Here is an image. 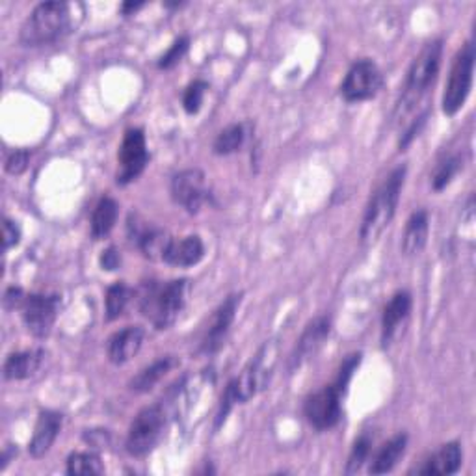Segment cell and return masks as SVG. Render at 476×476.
<instances>
[{
	"label": "cell",
	"mask_w": 476,
	"mask_h": 476,
	"mask_svg": "<svg viewBox=\"0 0 476 476\" xmlns=\"http://www.w3.org/2000/svg\"><path fill=\"white\" fill-rule=\"evenodd\" d=\"M67 474L71 476H90V474H103L104 467L101 458L94 452H73L67 458Z\"/></svg>",
	"instance_id": "cell-28"
},
{
	"label": "cell",
	"mask_w": 476,
	"mask_h": 476,
	"mask_svg": "<svg viewBox=\"0 0 476 476\" xmlns=\"http://www.w3.org/2000/svg\"><path fill=\"white\" fill-rule=\"evenodd\" d=\"M129 231L133 241L136 243V246L140 248V252L144 253V257L154 261V259H161L164 257L170 243L174 238L164 231V229H158V227H151V225H144L138 222V218L134 216V223L133 220L129 222Z\"/></svg>",
	"instance_id": "cell-16"
},
{
	"label": "cell",
	"mask_w": 476,
	"mask_h": 476,
	"mask_svg": "<svg viewBox=\"0 0 476 476\" xmlns=\"http://www.w3.org/2000/svg\"><path fill=\"white\" fill-rule=\"evenodd\" d=\"M145 339V332L140 326H127L122 332H115L106 344L108 360L114 365H125L140 352Z\"/></svg>",
	"instance_id": "cell-18"
},
{
	"label": "cell",
	"mask_w": 476,
	"mask_h": 476,
	"mask_svg": "<svg viewBox=\"0 0 476 476\" xmlns=\"http://www.w3.org/2000/svg\"><path fill=\"white\" fill-rule=\"evenodd\" d=\"M205 257V244L197 234L184 236L183 241H172L163 261L172 266L190 268Z\"/></svg>",
	"instance_id": "cell-19"
},
{
	"label": "cell",
	"mask_w": 476,
	"mask_h": 476,
	"mask_svg": "<svg viewBox=\"0 0 476 476\" xmlns=\"http://www.w3.org/2000/svg\"><path fill=\"white\" fill-rule=\"evenodd\" d=\"M133 291L124 283V282H117L114 285L108 287L106 291V298H104V307H106V319L108 321H115L122 316L131 302Z\"/></svg>",
	"instance_id": "cell-26"
},
{
	"label": "cell",
	"mask_w": 476,
	"mask_h": 476,
	"mask_svg": "<svg viewBox=\"0 0 476 476\" xmlns=\"http://www.w3.org/2000/svg\"><path fill=\"white\" fill-rule=\"evenodd\" d=\"M408 447V435L406 433H396L394 438H391L372 458L369 472L371 474H387L391 472L396 463L401 461Z\"/></svg>",
	"instance_id": "cell-22"
},
{
	"label": "cell",
	"mask_w": 476,
	"mask_h": 476,
	"mask_svg": "<svg viewBox=\"0 0 476 476\" xmlns=\"http://www.w3.org/2000/svg\"><path fill=\"white\" fill-rule=\"evenodd\" d=\"M3 241H5V252L15 248L21 243V229L10 218H5L3 223Z\"/></svg>",
	"instance_id": "cell-34"
},
{
	"label": "cell",
	"mask_w": 476,
	"mask_h": 476,
	"mask_svg": "<svg viewBox=\"0 0 476 476\" xmlns=\"http://www.w3.org/2000/svg\"><path fill=\"white\" fill-rule=\"evenodd\" d=\"M166 410L163 404L144 408L133 421L127 433V452L134 458L147 456L161 441L166 428Z\"/></svg>",
	"instance_id": "cell-6"
},
{
	"label": "cell",
	"mask_w": 476,
	"mask_h": 476,
	"mask_svg": "<svg viewBox=\"0 0 476 476\" xmlns=\"http://www.w3.org/2000/svg\"><path fill=\"white\" fill-rule=\"evenodd\" d=\"M209 90V84L205 81H193L186 92H184V97H183V106L186 110V114L193 115L202 110V104H203V99H205V94Z\"/></svg>",
	"instance_id": "cell-31"
},
{
	"label": "cell",
	"mask_w": 476,
	"mask_h": 476,
	"mask_svg": "<svg viewBox=\"0 0 476 476\" xmlns=\"http://www.w3.org/2000/svg\"><path fill=\"white\" fill-rule=\"evenodd\" d=\"M330 333H332V321L328 319V316H316L314 321H311L296 342V348L291 355L289 371L293 372L300 369L305 362L311 360V357L319 353V350L328 341Z\"/></svg>",
	"instance_id": "cell-14"
},
{
	"label": "cell",
	"mask_w": 476,
	"mask_h": 476,
	"mask_svg": "<svg viewBox=\"0 0 476 476\" xmlns=\"http://www.w3.org/2000/svg\"><path fill=\"white\" fill-rule=\"evenodd\" d=\"M463 461V452L460 443L452 441L443 445L431 458L424 461L421 469H417V474L424 476H449L460 471Z\"/></svg>",
	"instance_id": "cell-20"
},
{
	"label": "cell",
	"mask_w": 476,
	"mask_h": 476,
	"mask_svg": "<svg viewBox=\"0 0 476 476\" xmlns=\"http://www.w3.org/2000/svg\"><path fill=\"white\" fill-rule=\"evenodd\" d=\"M474 45L472 42H467L461 51L456 55L454 64L451 67V74H449V81L445 84V94H443V114L452 117L456 115L472 88V73H474Z\"/></svg>",
	"instance_id": "cell-7"
},
{
	"label": "cell",
	"mask_w": 476,
	"mask_h": 476,
	"mask_svg": "<svg viewBox=\"0 0 476 476\" xmlns=\"http://www.w3.org/2000/svg\"><path fill=\"white\" fill-rule=\"evenodd\" d=\"M119 207L117 202L112 200L110 195H104L99 200L94 214H92V236L94 241H103L104 236L110 234L117 222Z\"/></svg>",
	"instance_id": "cell-24"
},
{
	"label": "cell",
	"mask_w": 476,
	"mask_h": 476,
	"mask_svg": "<svg viewBox=\"0 0 476 476\" xmlns=\"http://www.w3.org/2000/svg\"><path fill=\"white\" fill-rule=\"evenodd\" d=\"M149 163V153L145 144V134L142 129H129L124 136L122 147L117 153V184H129L136 181Z\"/></svg>",
	"instance_id": "cell-10"
},
{
	"label": "cell",
	"mask_w": 476,
	"mask_h": 476,
	"mask_svg": "<svg viewBox=\"0 0 476 476\" xmlns=\"http://www.w3.org/2000/svg\"><path fill=\"white\" fill-rule=\"evenodd\" d=\"M428 229H430V218L426 211H415L404 229L402 236V252L404 255H419L428 241Z\"/></svg>",
	"instance_id": "cell-23"
},
{
	"label": "cell",
	"mask_w": 476,
	"mask_h": 476,
	"mask_svg": "<svg viewBox=\"0 0 476 476\" xmlns=\"http://www.w3.org/2000/svg\"><path fill=\"white\" fill-rule=\"evenodd\" d=\"M412 305H413V300L408 291L394 293L389 303L385 305L383 316H382V346L383 348H387L392 342L401 326L408 321V316L412 312Z\"/></svg>",
	"instance_id": "cell-17"
},
{
	"label": "cell",
	"mask_w": 476,
	"mask_h": 476,
	"mask_svg": "<svg viewBox=\"0 0 476 476\" xmlns=\"http://www.w3.org/2000/svg\"><path fill=\"white\" fill-rule=\"evenodd\" d=\"M99 263H101V268L106 270V272H114L115 268H119V264H122V255H119V252L110 246L106 248L101 257H99Z\"/></svg>",
	"instance_id": "cell-36"
},
{
	"label": "cell",
	"mask_w": 476,
	"mask_h": 476,
	"mask_svg": "<svg viewBox=\"0 0 476 476\" xmlns=\"http://www.w3.org/2000/svg\"><path fill=\"white\" fill-rule=\"evenodd\" d=\"M28 163H30V151L26 149H15L12 151L8 156H6V172L10 175H21L26 172L28 168Z\"/></svg>",
	"instance_id": "cell-33"
},
{
	"label": "cell",
	"mask_w": 476,
	"mask_h": 476,
	"mask_svg": "<svg viewBox=\"0 0 476 476\" xmlns=\"http://www.w3.org/2000/svg\"><path fill=\"white\" fill-rule=\"evenodd\" d=\"M25 300H26V296H25L21 287H10L5 293V309L6 311H14L17 307H23Z\"/></svg>",
	"instance_id": "cell-37"
},
{
	"label": "cell",
	"mask_w": 476,
	"mask_h": 476,
	"mask_svg": "<svg viewBox=\"0 0 476 476\" xmlns=\"http://www.w3.org/2000/svg\"><path fill=\"white\" fill-rule=\"evenodd\" d=\"M243 294H231L227 296L220 307L213 312L209 326L203 333V339L200 342V352L205 355L216 353L223 344L229 335V330L236 319V311L241 307Z\"/></svg>",
	"instance_id": "cell-13"
},
{
	"label": "cell",
	"mask_w": 476,
	"mask_h": 476,
	"mask_svg": "<svg viewBox=\"0 0 476 476\" xmlns=\"http://www.w3.org/2000/svg\"><path fill=\"white\" fill-rule=\"evenodd\" d=\"M174 367H175V360H174L172 355L161 357V360L153 362L149 367L142 369V371L133 378L131 389H133L134 392H147V391H151Z\"/></svg>",
	"instance_id": "cell-25"
},
{
	"label": "cell",
	"mask_w": 476,
	"mask_h": 476,
	"mask_svg": "<svg viewBox=\"0 0 476 476\" xmlns=\"http://www.w3.org/2000/svg\"><path fill=\"white\" fill-rule=\"evenodd\" d=\"M383 86V74L372 60L355 62L341 84V95L346 103H362L378 95Z\"/></svg>",
	"instance_id": "cell-8"
},
{
	"label": "cell",
	"mask_w": 476,
	"mask_h": 476,
	"mask_svg": "<svg viewBox=\"0 0 476 476\" xmlns=\"http://www.w3.org/2000/svg\"><path fill=\"white\" fill-rule=\"evenodd\" d=\"M441 58H443L441 39H433V42L426 44L424 49L417 55V58L413 60L408 71L399 106H396L399 115L408 114L415 104H419L421 99L426 95V92L433 86L441 67Z\"/></svg>",
	"instance_id": "cell-5"
},
{
	"label": "cell",
	"mask_w": 476,
	"mask_h": 476,
	"mask_svg": "<svg viewBox=\"0 0 476 476\" xmlns=\"http://www.w3.org/2000/svg\"><path fill=\"white\" fill-rule=\"evenodd\" d=\"M188 294V280H175L170 283L149 282L140 293V311L156 330H168L179 319Z\"/></svg>",
	"instance_id": "cell-4"
},
{
	"label": "cell",
	"mask_w": 476,
	"mask_h": 476,
	"mask_svg": "<svg viewBox=\"0 0 476 476\" xmlns=\"http://www.w3.org/2000/svg\"><path fill=\"white\" fill-rule=\"evenodd\" d=\"M406 174H408L406 166L394 168L387 175V179L378 186V190L372 193L371 202L365 209L362 231H360V238H362L363 246L367 248L374 246L383 236L387 227L391 225L396 214V207H399V202H401Z\"/></svg>",
	"instance_id": "cell-3"
},
{
	"label": "cell",
	"mask_w": 476,
	"mask_h": 476,
	"mask_svg": "<svg viewBox=\"0 0 476 476\" xmlns=\"http://www.w3.org/2000/svg\"><path fill=\"white\" fill-rule=\"evenodd\" d=\"M172 197L177 205L186 209V213H200L211 197L205 174L197 168L179 172L172 179Z\"/></svg>",
	"instance_id": "cell-11"
},
{
	"label": "cell",
	"mask_w": 476,
	"mask_h": 476,
	"mask_svg": "<svg viewBox=\"0 0 476 476\" xmlns=\"http://www.w3.org/2000/svg\"><path fill=\"white\" fill-rule=\"evenodd\" d=\"M342 396L344 391H341L335 383L309 394L303 404V413L309 424L321 431L337 426L342 417Z\"/></svg>",
	"instance_id": "cell-9"
},
{
	"label": "cell",
	"mask_w": 476,
	"mask_h": 476,
	"mask_svg": "<svg viewBox=\"0 0 476 476\" xmlns=\"http://www.w3.org/2000/svg\"><path fill=\"white\" fill-rule=\"evenodd\" d=\"M62 424H64V417L58 412L44 410L42 413H39L35 428H34V435L28 443V452L32 458L39 460L51 451V447L55 445L58 433L62 430Z\"/></svg>",
	"instance_id": "cell-15"
},
{
	"label": "cell",
	"mask_w": 476,
	"mask_h": 476,
	"mask_svg": "<svg viewBox=\"0 0 476 476\" xmlns=\"http://www.w3.org/2000/svg\"><path fill=\"white\" fill-rule=\"evenodd\" d=\"M60 311V296L56 294H30L23 305V322L26 330L44 339L51 333Z\"/></svg>",
	"instance_id": "cell-12"
},
{
	"label": "cell",
	"mask_w": 476,
	"mask_h": 476,
	"mask_svg": "<svg viewBox=\"0 0 476 476\" xmlns=\"http://www.w3.org/2000/svg\"><path fill=\"white\" fill-rule=\"evenodd\" d=\"M188 47H190V37L188 35L175 39L174 45L161 56V60H158V67H161V69L175 67L181 62V58L186 55Z\"/></svg>",
	"instance_id": "cell-32"
},
{
	"label": "cell",
	"mask_w": 476,
	"mask_h": 476,
	"mask_svg": "<svg viewBox=\"0 0 476 476\" xmlns=\"http://www.w3.org/2000/svg\"><path fill=\"white\" fill-rule=\"evenodd\" d=\"M76 10H83V6L69 3L37 5L21 26V44L26 47H44L60 42L76 26Z\"/></svg>",
	"instance_id": "cell-1"
},
{
	"label": "cell",
	"mask_w": 476,
	"mask_h": 476,
	"mask_svg": "<svg viewBox=\"0 0 476 476\" xmlns=\"http://www.w3.org/2000/svg\"><path fill=\"white\" fill-rule=\"evenodd\" d=\"M426 117H428V112H424L422 115H419L417 119H415V122L408 127V131L402 134V140H401V149H406L413 140H415V136H419V133H421V129L424 127V124H426Z\"/></svg>",
	"instance_id": "cell-35"
},
{
	"label": "cell",
	"mask_w": 476,
	"mask_h": 476,
	"mask_svg": "<svg viewBox=\"0 0 476 476\" xmlns=\"http://www.w3.org/2000/svg\"><path fill=\"white\" fill-rule=\"evenodd\" d=\"M140 8H144V3H125V5L122 6V14H124V15H131V14H134V12L140 10Z\"/></svg>",
	"instance_id": "cell-38"
},
{
	"label": "cell",
	"mask_w": 476,
	"mask_h": 476,
	"mask_svg": "<svg viewBox=\"0 0 476 476\" xmlns=\"http://www.w3.org/2000/svg\"><path fill=\"white\" fill-rule=\"evenodd\" d=\"M44 360H45V352L42 348L14 352L5 362V378L10 382L26 380L42 369Z\"/></svg>",
	"instance_id": "cell-21"
},
{
	"label": "cell",
	"mask_w": 476,
	"mask_h": 476,
	"mask_svg": "<svg viewBox=\"0 0 476 476\" xmlns=\"http://www.w3.org/2000/svg\"><path fill=\"white\" fill-rule=\"evenodd\" d=\"M371 449H372V438L369 433H362L360 438L355 440L353 447H352V452L348 456V461H346V469L344 472L346 474H355L360 472L363 463L369 460L371 456Z\"/></svg>",
	"instance_id": "cell-30"
},
{
	"label": "cell",
	"mask_w": 476,
	"mask_h": 476,
	"mask_svg": "<svg viewBox=\"0 0 476 476\" xmlns=\"http://www.w3.org/2000/svg\"><path fill=\"white\" fill-rule=\"evenodd\" d=\"M461 166H463V161H461L460 154H451V156L443 158V161L438 166H435L433 175H431L433 192L445 190L452 183V179L458 175Z\"/></svg>",
	"instance_id": "cell-29"
},
{
	"label": "cell",
	"mask_w": 476,
	"mask_h": 476,
	"mask_svg": "<svg viewBox=\"0 0 476 476\" xmlns=\"http://www.w3.org/2000/svg\"><path fill=\"white\" fill-rule=\"evenodd\" d=\"M273 355H275L273 342H266L250 362V365L227 383L216 415V430L225 422L227 415L236 404L250 402L253 396H257L268 385L275 363Z\"/></svg>",
	"instance_id": "cell-2"
},
{
	"label": "cell",
	"mask_w": 476,
	"mask_h": 476,
	"mask_svg": "<svg viewBox=\"0 0 476 476\" xmlns=\"http://www.w3.org/2000/svg\"><path fill=\"white\" fill-rule=\"evenodd\" d=\"M246 142V131H244V125L241 124H234V125H229L225 127L214 140V153L220 154V156H227V154H233L236 153L238 149H241Z\"/></svg>",
	"instance_id": "cell-27"
}]
</instances>
